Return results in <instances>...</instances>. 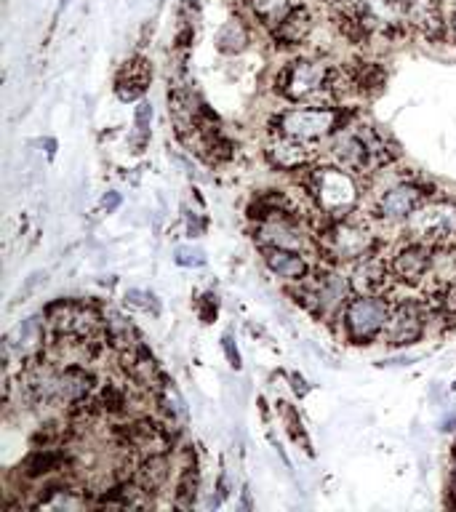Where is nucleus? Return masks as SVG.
<instances>
[{"label":"nucleus","mask_w":456,"mask_h":512,"mask_svg":"<svg viewBox=\"0 0 456 512\" xmlns=\"http://www.w3.org/2000/svg\"><path fill=\"white\" fill-rule=\"evenodd\" d=\"M304 190L310 192L315 206L326 219H344L355 214L360 203V184L352 171L342 166L307 168Z\"/></svg>","instance_id":"obj_1"},{"label":"nucleus","mask_w":456,"mask_h":512,"mask_svg":"<svg viewBox=\"0 0 456 512\" xmlns=\"http://www.w3.org/2000/svg\"><path fill=\"white\" fill-rule=\"evenodd\" d=\"M296 302L304 310H310L320 320H339L344 307L355 296L350 275H342L336 270L307 272V278L296 283Z\"/></svg>","instance_id":"obj_2"},{"label":"nucleus","mask_w":456,"mask_h":512,"mask_svg":"<svg viewBox=\"0 0 456 512\" xmlns=\"http://www.w3.org/2000/svg\"><path fill=\"white\" fill-rule=\"evenodd\" d=\"M336 70L323 59H294L275 75V91L294 104H310L334 94Z\"/></svg>","instance_id":"obj_3"},{"label":"nucleus","mask_w":456,"mask_h":512,"mask_svg":"<svg viewBox=\"0 0 456 512\" xmlns=\"http://www.w3.org/2000/svg\"><path fill=\"white\" fill-rule=\"evenodd\" d=\"M344 128V112L336 107H291L275 115L272 120V131L296 142L315 144L328 142L331 136Z\"/></svg>","instance_id":"obj_4"},{"label":"nucleus","mask_w":456,"mask_h":512,"mask_svg":"<svg viewBox=\"0 0 456 512\" xmlns=\"http://www.w3.org/2000/svg\"><path fill=\"white\" fill-rule=\"evenodd\" d=\"M320 251L339 264H352L376 251V235L368 227L366 219L344 216V219H328L320 230Z\"/></svg>","instance_id":"obj_5"},{"label":"nucleus","mask_w":456,"mask_h":512,"mask_svg":"<svg viewBox=\"0 0 456 512\" xmlns=\"http://www.w3.org/2000/svg\"><path fill=\"white\" fill-rule=\"evenodd\" d=\"M392 302L387 294H355L342 312V328L347 342L368 344L384 334Z\"/></svg>","instance_id":"obj_6"},{"label":"nucleus","mask_w":456,"mask_h":512,"mask_svg":"<svg viewBox=\"0 0 456 512\" xmlns=\"http://www.w3.org/2000/svg\"><path fill=\"white\" fill-rule=\"evenodd\" d=\"M406 238L424 240L430 246L456 243V200L427 198L403 224Z\"/></svg>","instance_id":"obj_7"},{"label":"nucleus","mask_w":456,"mask_h":512,"mask_svg":"<svg viewBox=\"0 0 456 512\" xmlns=\"http://www.w3.org/2000/svg\"><path fill=\"white\" fill-rule=\"evenodd\" d=\"M46 323L51 326L54 336H72V339H94L99 328H104V315L88 302H59L46 307Z\"/></svg>","instance_id":"obj_8"},{"label":"nucleus","mask_w":456,"mask_h":512,"mask_svg":"<svg viewBox=\"0 0 456 512\" xmlns=\"http://www.w3.org/2000/svg\"><path fill=\"white\" fill-rule=\"evenodd\" d=\"M430 307L422 299H400V302L392 304L390 318H387V326H384V344L390 347H411L427 334V326H430Z\"/></svg>","instance_id":"obj_9"},{"label":"nucleus","mask_w":456,"mask_h":512,"mask_svg":"<svg viewBox=\"0 0 456 512\" xmlns=\"http://www.w3.org/2000/svg\"><path fill=\"white\" fill-rule=\"evenodd\" d=\"M430 198V192L416 179H398L379 190L374 200V216L384 224H406L408 216Z\"/></svg>","instance_id":"obj_10"},{"label":"nucleus","mask_w":456,"mask_h":512,"mask_svg":"<svg viewBox=\"0 0 456 512\" xmlns=\"http://www.w3.org/2000/svg\"><path fill=\"white\" fill-rule=\"evenodd\" d=\"M432 259H435V246L406 238L390 256L392 280L403 286H422L432 275Z\"/></svg>","instance_id":"obj_11"},{"label":"nucleus","mask_w":456,"mask_h":512,"mask_svg":"<svg viewBox=\"0 0 456 512\" xmlns=\"http://www.w3.org/2000/svg\"><path fill=\"white\" fill-rule=\"evenodd\" d=\"M358 8L371 32L398 35L411 27V0H358Z\"/></svg>","instance_id":"obj_12"},{"label":"nucleus","mask_w":456,"mask_h":512,"mask_svg":"<svg viewBox=\"0 0 456 512\" xmlns=\"http://www.w3.org/2000/svg\"><path fill=\"white\" fill-rule=\"evenodd\" d=\"M46 355V315H32L22 320L6 336V360L16 358L22 366H30Z\"/></svg>","instance_id":"obj_13"},{"label":"nucleus","mask_w":456,"mask_h":512,"mask_svg":"<svg viewBox=\"0 0 456 512\" xmlns=\"http://www.w3.org/2000/svg\"><path fill=\"white\" fill-rule=\"evenodd\" d=\"M254 240L262 248H294V251H304V246H307V235H304L299 222L291 216V211L259 219L254 230Z\"/></svg>","instance_id":"obj_14"},{"label":"nucleus","mask_w":456,"mask_h":512,"mask_svg":"<svg viewBox=\"0 0 456 512\" xmlns=\"http://www.w3.org/2000/svg\"><path fill=\"white\" fill-rule=\"evenodd\" d=\"M350 280L355 294H387V288L392 286L390 259H384L379 251H371L358 262H352Z\"/></svg>","instance_id":"obj_15"},{"label":"nucleus","mask_w":456,"mask_h":512,"mask_svg":"<svg viewBox=\"0 0 456 512\" xmlns=\"http://www.w3.org/2000/svg\"><path fill=\"white\" fill-rule=\"evenodd\" d=\"M267 160H270L272 168L278 171H307L315 160V150L312 144L296 142V139H288V136L275 134L267 150H264Z\"/></svg>","instance_id":"obj_16"},{"label":"nucleus","mask_w":456,"mask_h":512,"mask_svg":"<svg viewBox=\"0 0 456 512\" xmlns=\"http://www.w3.org/2000/svg\"><path fill=\"white\" fill-rule=\"evenodd\" d=\"M262 259L272 275H278L288 283H299L310 272V264H307L304 254L294 251V248H262Z\"/></svg>","instance_id":"obj_17"},{"label":"nucleus","mask_w":456,"mask_h":512,"mask_svg":"<svg viewBox=\"0 0 456 512\" xmlns=\"http://www.w3.org/2000/svg\"><path fill=\"white\" fill-rule=\"evenodd\" d=\"M150 78H152V70L147 59L142 56H134V59H128L123 67H120L118 78H115V91L123 102H134L139 96L147 91L150 86Z\"/></svg>","instance_id":"obj_18"},{"label":"nucleus","mask_w":456,"mask_h":512,"mask_svg":"<svg viewBox=\"0 0 456 512\" xmlns=\"http://www.w3.org/2000/svg\"><path fill=\"white\" fill-rule=\"evenodd\" d=\"M312 32V14L307 6H294L291 14L272 30V40L278 48H296L310 38Z\"/></svg>","instance_id":"obj_19"},{"label":"nucleus","mask_w":456,"mask_h":512,"mask_svg":"<svg viewBox=\"0 0 456 512\" xmlns=\"http://www.w3.org/2000/svg\"><path fill=\"white\" fill-rule=\"evenodd\" d=\"M168 478H171V459L166 454H150L142 456V462L136 464L134 483L142 486L147 494H158L160 488L166 486Z\"/></svg>","instance_id":"obj_20"},{"label":"nucleus","mask_w":456,"mask_h":512,"mask_svg":"<svg viewBox=\"0 0 456 512\" xmlns=\"http://www.w3.org/2000/svg\"><path fill=\"white\" fill-rule=\"evenodd\" d=\"M251 43V30H248V24L243 19H227V22L219 27L216 32V48L222 51V54H243Z\"/></svg>","instance_id":"obj_21"},{"label":"nucleus","mask_w":456,"mask_h":512,"mask_svg":"<svg viewBox=\"0 0 456 512\" xmlns=\"http://www.w3.org/2000/svg\"><path fill=\"white\" fill-rule=\"evenodd\" d=\"M246 6L248 11H251V16H254L262 27L275 30V27L291 14L294 3H291V0H246Z\"/></svg>","instance_id":"obj_22"},{"label":"nucleus","mask_w":456,"mask_h":512,"mask_svg":"<svg viewBox=\"0 0 456 512\" xmlns=\"http://www.w3.org/2000/svg\"><path fill=\"white\" fill-rule=\"evenodd\" d=\"M67 462L62 451H54V448H38L32 451L22 464V475L27 478H46L51 472L62 470V464Z\"/></svg>","instance_id":"obj_23"},{"label":"nucleus","mask_w":456,"mask_h":512,"mask_svg":"<svg viewBox=\"0 0 456 512\" xmlns=\"http://www.w3.org/2000/svg\"><path fill=\"white\" fill-rule=\"evenodd\" d=\"M35 507H40V510H78V507H86V499L72 488L54 486L48 488V496H40Z\"/></svg>","instance_id":"obj_24"},{"label":"nucleus","mask_w":456,"mask_h":512,"mask_svg":"<svg viewBox=\"0 0 456 512\" xmlns=\"http://www.w3.org/2000/svg\"><path fill=\"white\" fill-rule=\"evenodd\" d=\"M195 496H198V464L192 459V464H187L179 475V483H176V507H192L195 504Z\"/></svg>","instance_id":"obj_25"},{"label":"nucleus","mask_w":456,"mask_h":512,"mask_svg":"<svg viewBox=\"0 0 456 512\" xmlns=\"http://www.w3.org/2000/svg\"><path fill=\"white\" fill-rule=\"evenodd\" d=\"M176 264H182V267H200V264H206V254L200 248L182 246L176 248Z\"/></svg>","instance_id":"obj_26"},{"label":"nucleus","mask_w":456,"mask_h":512,"mask_svg":"<svg viewBox=\"0 0 456 512\" xmlns=\"http://www.w3.org/2000/svg\"><path fill=\"white\" fill-rule=\"evenodd\" d=\"M152 118V104L150 102H139L136 107V128H139V134H147V123Z\"/></svg>","instance_id":"obj_27"},{"label":"nucleus","mask_w":456,"mask_h":512,"mask_svg":"<svg viewBox=\"0 0 456 512\" xmlns=\"http://www.w3.org/2000/svg\"><path fill=\"white\" fill-rule=\"evenodd\" d=\"M440 430H443V432L456 430V408H451V411L443 416V422H440Z\"/></svg>","instance_id":"obj_28"},{"label":"nucleus","mask_w":456,"mask_h":512,"mask_svg":"<svg viewBox=\"0 0 456 512\" xmlns=\"http://www.w3.org/2000/svg\"><path fill=\"white\" fill-rule=\"evenodd\" d=\"M448 32H451V38L456 43V0H451V14H448Z\"/></svg>","instance_id":"obj_29"},{"label":"nucleus","mask_w":456,"mask_h":512,"mask_svg":"<svg viewBox=\"0 0 456 512\" xmlns=\"http://www.w3.org/2000/svg\"><path fill=\"white\" fill-rule=\"evenodd\" d=\"M448 475H451V488H456V446L451 451V464H448Z\"/></svg>","instance_id":"obj_30"},{"label":"nucleus","mask_w":456,"mask_h":512,"mask_svg":"<svg viewBox=\"0 0 456 512\" xmlns=\"http://www.w3.org/2000/svg\"><path fill=\"white\" fill-rule=\"evenodd\" d=\"M120 203V198L118 195H110V198H104V208H107V211H110V208H115Z\"/></svg>","instance_id":"obj_31"},{"label":"nucleus","mask_w":456,"mask_h":512,"mask_svg":"<svg viewBox=\"0 0 456 512\" xmlns=\"http://www.w3.org/2000/svg\"><path fill=\"white\" fill-rule=\"evenodd\" d=\"M448 504H451V507H456V488H451V496H448Z\"/></svg>","instance_id":"obj_32"},{"label":"nucleus","mask_w":456,"mask_h":512,"mask_svg":"<svg viewBox=\"0 0 456 512\" xmlns=\"http://www.w3.org/2000/svg\"><path fill=\"white\" fill-rule=\"evenodd\" d=\"M419 3H432V0H411V8L419 6Z\"/></svg>","instance_id":"obj_33"}]
</instances>
